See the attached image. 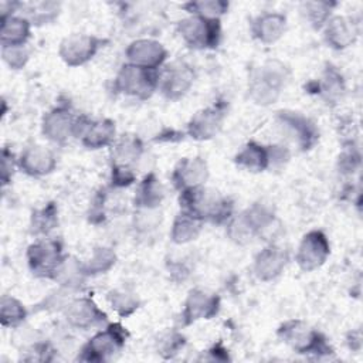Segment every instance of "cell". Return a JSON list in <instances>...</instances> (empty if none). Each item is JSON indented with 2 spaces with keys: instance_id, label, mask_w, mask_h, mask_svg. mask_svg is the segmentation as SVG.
Returning a JSON list of instances; mask_svg holds the SVG:
<instances>
[{
  "instance_id": "1",
  "label": "cell",
  "mask_w": 363,
  "mask_h": 363,
  "mask_svg": "<svg viewBox=\"0 0 363 363\" xmlns=\"http://www.w3.org/2000/svg\"><path fill=\"white\" fill-rule=\"evenodd\" d=\"M180 210L187 211L201 221L213 224H227L234 213V201L220 193L199 187L193 190L180 191Z\"/></svg>"
},
{
  "instance_id": "2",
  "label": "cell",
  "mask_w": 363,
  "mask_h": 363,
  "mask_svg": "<svg viewBox=\"0 0 363 363\" xmlns=\"http://www.w3.org/2000/svg\"><path fill=\"white\" fill-rule=\"evenodd\" d=\"M289 68L279 60H268L255 68L248 81V96L259 106L275 104L289 79Z\"/></svg>"
},
{
  "instance_id": "3",
  "label": "cell",
  "mask_w": 363,
  "mask_h": 363,
  "mask_svg": "<svg viewBox=\"0 0 363 363\" xmlns=\"http://www.w3.org/2000/svg\"><path fill=\"white\" fill-rule=\"evenodd\" d=\"M274 220V208L267 203L258 201L247 207L238 216H233L227 223L225 233L235 244L245 245L267 230Z\"/></svg>"
},
{
  "instance_id": "4",
  "label": "cell",
  "mask_w": 363,
  "mask_h": 363,
  "mask_svg": "<svg viewBox=\"0 0 363 363\" xmlns=\"http://www.w3.org/2000/svg\"><path fill=\"white\" fill-rule=\"evenodd\" d=\"M277 335L284 343L291 346L299 354L323 357L333 353L328 339L319 330L311 328L301 319H289L281 323Z\"/></svg>"
},
{
  "instance_id": "5",
  "label": "cell",
  "mask_w": 363,
  "mask_h": 363,
  "mask_svg": "<svg viewBox=\"0 0 363 363\" xmlns=\"http://www.w3.org/2000/svg\"><path fill=\"white\" fill-rule=\"evenodd\" d=\"M91 119L85 115H77L69 105L61 104L44 113L41 119V132L48 140L64 145L71 138H81Z\"/></svg>"
},
{
  "instance_id": "6",
  "label": "cell",
  "mask_w": 363,
  "mask_h": 363,
  "mask_svg": "<svg viewBox=\"0 0 363 363\" xmlns=\"http://www.w3.org/2000/svg\"><path fill=\"white\" fill-rule=\"evenodd\" d=\"M26 257L31 274L44 279H57L60 269L67 261L62 242L51 238H41L30 244Z\"/></svg>"
},
{
  "instance_id": "7",
  "label": "cell",
  "mask_w": 363,
  "mask_h": 363,
  "mask_svg": "<svg viewBox=\"0 0 363 363\" xmlns=\"http://www.w3.org/2000/svg\"><path fill=\"white\" fill-rule=\"evenodd\" d=\"M159 74L160 71L125 62L119 68L112 88L116 94L146 101L155 94L156 89H159Z\"/></svg>"
},
{
  "instance_id": "8",
  "label": "cell",
  "mask_w": 363,
  "mask_h": 363,
  "mask_svg": "<svg viewBox=\"0 0 363 363\" xmlns=\"http://www.w3.org/2000/svg\"><path fill=\"white\" fill-rule=\"evenodd\" d=\"M128 337L129 333L126 328H123L119 322L108 323L82 346L78 360L96 363L106 362L123 349Z\"/></svg>"
},
{
  "instance_id": "9",
  "label": "cell",
  "mask_w": 363,
  "mask_h": 363,
  "mask_svg": "<svg viewBox=\"0 0 363 363\" xmlns=\"http://www.w3.org/2000/svg\"><path fill=\"white\" fill-rule=\"evenodd\" d=\"M183 43L193 50H214L221 43V21L200 16H187L177 23Z\"/></svg>"
},
{
  "instance_id": "10",
  "label": "cell",
  "mask_w": 363,
  "mask_h": 363,
  "mask_svg": "<svg viewBox=\"0 0 363 363\" xmlns=\"http://www.w3.org/2000/svg\"><path fill=\"white\" fill-rule=\"evenodd\" d=\"M288 157L289 152L285 146H267L255 140H250L234 156V163L247 172L261 173L277 163H284Z\"/></svg>"
},
{
  "instance_id": "11",
  "label": "cell",
  "mask_w": 363,
  "mask_h": 363,
  "mask_svg": "<svg viewBox=\"0 0 363 363\" xmlns=\"http://www.w3.org/2000/svg\"><path fill=\"white\" fill-rule=\"evenodd\" d=\"M106 43V38L94 34L72 33L61 40L58 55L68 67H81L89 62Z\"/></svg>"
},
{
  "instance_id": "12",
  "label": "cell",
  "mask_w": 363,
  "mask_h": 363,
  "mask_svg": "<svg viewBox=\"0 0 363 363\" xmlns=\"http://www.w3.org/2000/svg\"><path fill=\"white\" fill-rule=\"evenodd\" d=\"M227 108V102L224 99H218L210 106L197 111L187 122L186 135L199 142L213 139L223 128Z\"/></svg>"
},
{
  "instance_id": "13",
  "label": "cell",
  "mask_w": 363,
  "mask_h": 363,
  "mask_svg": "<svg viewBox=\"0 0 363 363\" xmlns=\"http://www.w3.org/2000/svg\"><path fill=\"white\" fill-rule=\"evenodd\" d=\"M196 72L190 64L176 60L167 64L159 74V91L169 101L182 99L193 86Z\"/></svg>"
},
{
  "instance_id": "14",
  "label": "cell",
  "mask_w": 363,
  "mask_h": 363,
  "mask_svg": "<svg viewBox=\"0 0 363 363\" xmlns=\"http://www.w3.org/2000/svg\"><path fill=\"white\" fill-rule=\"evenodd\" d=\"M330 255V242L322 230H311L303 234L295 261L303 272H312L320 268Z\"/></svg>"
},
{
  "instance_id": "15",
  "label": "cell",
  "mask_w": 363,
  "mask_h": 363,
  "mask_svg": "<svg viewBox=\"0 0 363 363\" xmlns=\"http://www.w3.org/2000/svg\"><path fill=\"white\" fill-rule=\"evenodd\" d=\"M277 121L301 150H311L318 143L319 130L316 125L301 112L291 109L278 111Z\"/></svg>"
},
{
  "instance_id": "16",
  "label": "cell",
  "mask_w": 363,
  "mask_h": 363,
  "mask_svg": "<svg viewBox=\"0 0 363 363\" xmlns=\"http://www.w3.org/2000/svg\"><path fill=\"white\" fill-rule=\"evenodd\" d=\"M126 62L159 71L167 60V50L166 47L153 38H138L129 43V45L125 50Z\"/></svg>"
},
{
  "instance_id": "17",
  "label": "cell",
  "mask_w": 363,
  "mask_h": 363,
  "mask_svg": "<svg viewBox=\"0 0 363 363\" xmlns=\"http://www.w3.org/2000/svg\"><path fill=\"white\" fill-rule=\"evenodd\" d=\"M210 170L207 162L200 157H183L180 159L172 172V183L180 193L184 190H193L203 187L208 179Z\"/></svg>"
},
{
  "instance_id": "18",
  "label": "cell",
  "mask_w": 363,
  "mask_h": 363,
  "mask_svg": "<svg viewBox=\"0 0 363 363\" xmlns=\"http://www.w3.org/2000/svg\"><path fill=\"white\" fill-rule=\"evenodd\" d=\"M220 298L203 289H191L184 301L182 311V325L189 326L201 319H211L220 311Z\"/></svg>"
},
{
  "instance_id": "19",
  "label": "cell",
  "mask_w": 363,
  "mask_h": 363,
  "mask_svg": "<svg viewBox=\"0 0 363 363\" xmlns=\"http://www.w3.org/2000/svg\"><path fill=\"white\" fill-rule=\"evenodd\" d=\"M64 316L69 326L82 329V330L95 328L108 320L106 313L89 296H81V298L72 299L65 306Z\"/></svg>"
},
{
  "instance_id": "20",
  "label": "cell",
  "mask_w": 363,
  "mask_h": 363,
  "mask_svg": "<svg viewBox=\"0 0 363 363\" xmlns=\"http://www.w3.org/2000/svg\"><path fill=\"white\" fill-rule=\"evenodd\" d=\"M288 261L289 255L285 248L269 244L255 255L252 265L254 275L262 282L274 281L284 272Z\"/></svg>"
},
{
  "instance_id": "21",
  "label": "cell",
  "mask_w": 363,
  "mask_h": 363,
  "mask_svg": "<svg viewBox=\"0 0 363 363\" xmlns=\"http://www.w3.org/2000/svg\"><path fill=\"white\" fill-rule=\"evenodd\" d=\"M17 164L27 176L43 177L55 170L57 157L51 149L43 145H31L20 153Z\"/></svg>"
},
{
  "instance_id": "22",
  "label": "cell",
  "mask_w": 363,
  "mask_h": 363,
  "mask_svg": "<svg viewBox=\"0 0 363 363\" xmlns=\"http://www.w3.org/2000/svg\"><path fill=\"white\" fill-rule=\"evenodd\" d=\"M323 40L328 47L340 51L346 50L356 43L357 28L350 17L342 14H333L323 26Z\"/></svg>"
},
{
  "instance_id": "23",
  "label": "cell",
  "mask_w": 363,
  "mask_h": 363,
  "mask_svg": "<svg viewBox=\"0 0 363 363\" xmlns=\"http://www.w3.org/2000/svg\"><path fill=\"white\" fill-rule=\"evenodd\" d=\"M286 30V16L277 11H265L255 16L250 23L251 35L262 44L277 43Z\"/></svg>"
},
{
  "instance_id": "24",
  "label": "cell",
  "mask_w": 363,
  "mask_h": 363,
  "mask_svg": "<svg viewBox=\"0 0 363 363\" xmlns=\"http://www.w3.org/2000/svg\"><path fill=\"white\" fill-rule=\"evenodd\" d=\"M145 152L143 140L135 133H123L118 136L112 145V164L135 167L136 162Z\"/></svg>"
},
{
  "instance_id": "25",
  "label": "cell",
  "mask_w": 363,
  "mask_h": 363,
  "mask_svg": "<svg viewBox=\"0 0 363 363\" xmlns=\"http://www.w3.org/2000/svg\"><path fill=\"white\" fill-rule=\"evenodd\" d=\"M116 138L118 136L115 122L112 119L104 118L98 121H91L79 139L84 147L89 150H98L112 146Z\"/></svg>"
},
{
  "instance_id": "26",
  "label": "cell",
  "mask_w": 363,
  "mask_h": 363,
  "mask_svg": "<svg viewBox=\"0 0 363 363\" xmlns=\"http://www.w3.org/2000/svg\"><path fill=\"white\" fill-rule=\"evenodd\" d=\"M316 85V94L325 101L328 105L337 104L345 92H346V84L342 72L337 69V67L328 64L320 75V78L315 82Z\"/></svg>"
},
{
  "instance_id": "27",
  "label": "cell",
  "mask_w": 363,
  "mask_h": 363,
  "mask_svg": "<svg viewBox=\"0 0 363 363\" xmlns=\"http://www.w3.org/2000/svg\"><path fill=\"white\" fill-rule=\"evenodd\" d=\"M164 199V189L159 177L152 172L139 182L135 193V207L138 210H157Z\"/></svg>"
},
{
  "instance_id": "28",
  "label": "cell",
  "mask_w": 363,
  "mask_h": 363,
  "mask_svg": "<svg viewBox=\"0 0 363 363\" xmlns=\"http://www.w3.org/2000/svg\"><path fill=\"white\" fill-rule=\"evenodd\" d=\"M31 35V21L27 17L11 16L1 20L0 43L1 47L26 45Z\"/></svg>"
},
{
  "instance_id": "29",
  "label": "cell",
  "mask_w": 363,
  "mask_h": 363,
  "mask_svg": "<svg viewBox=\"0 0 363 363\" xmlns=\"http://www.w3.org/2000/svg\"><path fill=\"white\" fill-rule=\"evenodd\" d=\"M203 224L204 221H201L196 216L180 210L173 220L170 228V240L179 245L191 242L200 235Z\"/></svg>"
},
{
  "instance_id": "30",
  "label": "cell",
  "mask_w": 363,
  "mask_h": 363,
  "mask_svg": "<svg viewBox=\"0 0 363 363\" xmlns=\"http://www.w3.org/2000/svg\"><path fill=\"white\" fill-rule=\"evenodd\" d=\"M116 262V254L109 247H95L91 257L81 264L85 277L106 274Z\"/></svg>"
},
{
  "instance_id": "31",
  "label": "cell",
  "mask_w": 363,
  "mask_h": 363,
  "mask_svg": "<svg viewBox=\"0 0 363 363\" xmlns=\"http://www.w3.org/2000/svg\"><path fill=\"white\" fill-rule=\"evenodd\" d=\"M31 233L47 237L58 225V207L54 201L47 203L31 214Z\"/></svg>"
},
{
  "instance_id": "32",
  "label": "cell",
  "mask_w": 363,
  "mask_h": 363,
  "mask_svg": "<svg viewBox=\"0 0 363 363\" xmlns=\"http://www.w3.org/2000/svg\"><path fill=\"white\" fill-rule=\"evenodd\" d=\"M28 311L23 302L11 295H3L0 299V322L3 328H18L27 318Z\"/></svg>"
},
{
  "instance_id": "33",
  "label": "cell",
  "mask_w": 363,
  "mask_h": 363,
  "mask_svg": "<svg viewBox=\"0 0 363 363\" xmlns=\"http://www.w3.org/2000/svg\"><path fill=\"white\" fill-rule=\"evenodd\" d=\"M336 7V3L332 1H306L302 3L301 11L306 21L315 28L322 30L326 21L333 16L332 11Z\"/></svg>"
},
{
  "instance_id": "34",
  "label": "cell",
  "mask_w": 363,
  "mask_h": 363,
  "mask_svg": "<svg viewBox=\"0 0 363 363\" xmlns=\"http://www.w3.org/2000/svg\"><path fill=\"white\" fill-rule=\"evenodd\" d=\"M189 14L200 16L204 18L220 20L228 11L230 3L224 0H200V1H189L182 6Z\"/></svg>"
},
{
  "instance_id": "35",
  "label": "cell",
  "mask_w": 363,
  "mask_h": 363,
  "mask_svg": "<svg viewBox=\"0 0 363 363\" xmlns=\"http://www.w3.org/2000/svg\"><path fill=\"white\" fill-rule=\"evenodd\" d=\"M106 299L111 308L121 316L128 318L138 311L140 306L139 298L128 289H112L108 292Z\"/></svg>"
},
{
  "instance_id": "36",
  "label": "cell",
  "mask_w": 363,
  "mask_h": 363,
  "mask_svg": "<svg viewBox=\"0 0 363 363\" xmlns=\"http://www.w3.org/2000/svg\"><path fill=\"white\" fill-rule=\"evenodd\" d=\"M362 162L360 149L356 142H345L343 149L337 157V169L342 174H353Z\"/></svg>"
},
{
  "instance_id": "37",
  "label": "cell",
  "mask_w": 363,
  "mask_h": 363,
  "mask_svg": "<svg viewBox=\"0 0 363 363\" xmlns=\"http://www.w3.org/2000/svg\"><path fill=\"white\" fill-rule=\"evenodd\" d=\"M184 345H186V337L177 330H170L160 336L157 342V350H159L157 353L164 359H172L180 353Z\"/></svg>"
},
{
  "instance_id": "38",
  "label": "cell",
  "mask_w": 363,
  "mask_h": 363,
  "mask_svg": "<svg viewBox=\"0 0 363 363\" xmlns=\"http://www.w3.org/2000/svg\"><path fill=\"white\" fill-rule=\"evenodd\" d=\"M1 57H3V61L11 69H21L27 64L30 58V52L26 48V45L1 47Z\"/></svg>"
},
{
  "instance_id": "39",
  "label": "cell",
  "mask_w": 363,
  "mask_h": 363,
  "mask_svg": "<svg viewBox=\"0 0 363 363\" xmlns=\"http://www.w3.org/2000/svg\"><path fill=\"white\" fill-rule=\"evenodd\" d=\"M60 13V6L57 3H38L34 6V11H31V17L28 18L31 24H47L52 21Z\"/></svg>"
},
{
  "instance_id": "40",
  "label": "cell",
  "mask_w": 363,
  "mask_h": 363,
  "mask_svg": "<svg viewBox=\"0 0 363 363\" xmlns=\"http://www.w3.org/2000/svg\"><path fill=\"white\" fill-rule=\"evenodd\" d=\"M135 182H136V173L133 167L118 166V164L111 166V184L113 187L116 189L129 187Z\"/></svg>"
},
{
  "instance_id": "41",
  "label": "cell",
  "mask_w": 363,
  "mask_h": 363,
  "mask_svg": "<svg viewBox=\"0 0 363 363\" xmlns=\"http://www.w3.org/2000/svg\"><path fill=\"white\" fill-rule=\"evenodd\" d=\"M16 167H18L17 164V159L14 157L13 152L9 150L7 147H3L1 150V172H0V177H1V184L6 186L11 182Z\"/></svg>"
},
{
  "instance_id": "42",
  "label": "cell",
  "mask_w": 363,
  "mask_h": 363,
  "mask_svg": "<svg viewBox=\"0 0 363 363\" xmlns=\"http://www.w3.org/2000/svg\"><path fill=\"white\" fill-rule=\"evenodd\" d=\"M207 354H208V357H206V359H208V360H216V362L230 360V357H228V350L223 346L221 342L217 343V345H214L211 349H208V350H207Z\"/></svg>"
},
{
  "instance_id": "43",
  "label": "cell",
  "mask_w": 363,
  "mask_h": 363,
  "mask_svg": "<svg viewBox=\"0 0 363 363\" xmlns=\"http://www.w3.org/2000/svg\"><path fill=\"white\" fill-rule=\"evenodd\" d=\"M20 6V3L17 1H1L0 3V14H1V20L9 18L13 16L14 10Z\"/></svg>"
}]
</instances>
